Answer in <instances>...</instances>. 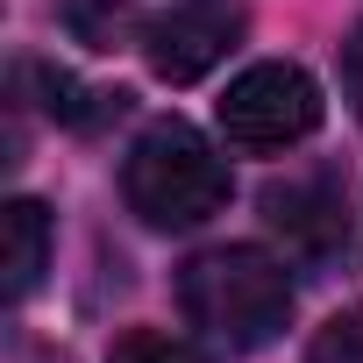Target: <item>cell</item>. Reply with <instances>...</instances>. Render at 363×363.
I'll return each instance as SVG.
<instances>
[{"mask_svg": "<svg viewBox=\"0 0 363 363\" xmlns=\"http://www.w3.org/2000/svg\"><path fill=\"white\" fill-rule=\"evenodd\" d=\"M178 313H186V328H200L214 349L250 356V349L285 335L292 278H285L278 257H264L250 242H221V250H200L186 271H178Z\"/></svg>", "mask_w": 363, "mask_h": 363, "instance_id": "cell-1", "label": "cell"}, {"mask_svg": "<svg viewBox=\"0 0 363 363\" xmlns=\"http://www.w3.org/2000/svg\"><path fill=\"white\" fill-rule=\"evenodd\" d=\"M121 200L150 228H200L228 207V164L214 157V143L200 128L157 121L135 135V150L121 164Z\"/></svg>", "mask_w": 363, "mask_h": 363, "instance_id": "cell-2", "label": "cell"}, {"mask_svg": "<svg viewBox=\"0 0 363 363\" xmlns=\"http://www.w3.org/2000/svg\"><path fill=\"white\" fill-rule=\"evenodd\" d=\"M257 207H264V228L285 242V257L306 271L349 257V242H356V186L335 164H306V171L271 178Z\"/></svg>", "mask_w": 363, "mask_h": 363, "instance_id": "cell-3", "label": "cell"}, {"mask_svg": "<svg viewBox=\"0 0 363 363\" xmlns=\"http://www.w3.org/2000/svg\"><path fill=\"white\" fill-rule=\"evenodd\" d=\"M214 114H221V135L235 150H292V143H306L320 128V86L299 65L271 57V65L235 72Z\"/></svg>", "mask_w": 363, "mask_h": 363, "instance_id": "cell-4", "label": "cell"}, {"mask_svg": "<svg viewBox=\"0 0 363 363\" xmlns=\"http://www.w3.org/2000/svg\"><path fill=\"white\" fill-rule=\"evenodd\" d=\"M235 36H242V8H235V0H186V8H171V15L150 22L143 57H150L157 79L193 86V79H207L235 50Z\"/></svg>", "mask_w": 363, "mask_h": 363, "instance_id": "cell-5", "label": "cell"}, {"mask_svg": "<svg viewBox=\"0 0 363 363\" xmlns=\"http://www.w3.org/2000/svg\"><path fill=\"white\" fill-rule=\"evenodd\" d=\"M43 264H50V214L36 200H8V207H0V278H8L15 306L36 292Z\"/></svg>", "mask_w": 363, "mask_h": 363, "instance_id": "cell-6", "label": "cell"}, {"mask_svg": "<svg viewBox=\"0 0 363 363\" xmlns=\"http://www.w3.org/2000/svg\"><path fill=\"white\" fill-rule=\"evenodd\" d=\"M29 79L43 86V107L57 114V121H72V128H93L100 114H114L121 107V93H86L72 72H57V65H29Z\"/></svg>", "mask_w": 363, "mask_h": 363, "instance_id": "cell-7", "label": "cell"}, {"mask_svg": "<svg viewBox=\"0 0 363 363\" xmlns=\"http://www.w3.org/2000/svg\"><path fill=\"white\" fill-rule=\"evenodd\" d=\"M107 363H207L193 342H178V335H164V328H128L114 349H107Z\"/></svg>", "mask_w": 363, "mask_h": 363, "instance_id": "cell-8", "label": "cell"}, {"mask_svg": "<svg viewBox=\"0 0 363 363\" xmlns=\"http://www.w3.org/2000/svg\"><path fill=\"white\" fill-rule=\"evenodd\" d=\"M306 363H363V306H342L335 320H320L306 342Z\"/></svg>", "mask_w": 363, "mask_h": 363, "instance_id": "cell-9", "label": "cell"}, {"mask_svg": "<svg viewBox=\"0 0 363 363\" xmlns=\"http://www.w3.org/2000/svg\"><path fill=\"white\" fill-rule=\"evenodd\" d=\"M342 100H349L356 121H363V22H356L349 43H342Z\"/></svg>", "mask_w": 363, "mask_h": 363, "instance_id": "cell-10", "label": "cell"}]
</instances>
